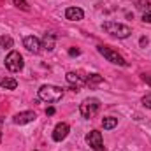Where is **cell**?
<instances>
[{
    "mask_svg": "<svg viewBox=\"0 0 151 151\" xmlns=\"http://www.w3.org/2000/svg\"><path fill=\"white\" fill-rule=\"evenodd\" d=\"M63 97V90L58 88V86H53V84H44L39 88V99L47 102V104H55V102H60Z\"/></svg>",
    "mask_w": 151,
    "mask_h": 151,
    "instance_id": "cell-1",
    "label": "cell"
},
{
    "mask_svg": "<svg viewBox=\"0 0 151 151\" xmlns=\"http://www.w3.org/2000/svg\"><path fill=\"white\" fill-rule=\"evenodd\" d=\"M104 30L107 34H111L114 37H119V39H127L132 34V28L130 27L121 25V23H116V21H106L104 23Z\"/></svg>",
    "mask_w": 151,
    "mask_h": 151,
    "instance_id": "cell-2",
    "label": "cell"
},
{
    "mask_svg": "<svg viewBox=\"0 0 151 151\" xmlns=\"http://www.w3.org/2000/svg\"><path fill=\"white\" fill-rule=\"evenodd\" d=\"M99 109H100L99 99H86V100H83V104L79 106V113H81L83 118H86V119L93 118L95 114L99 113Z\"/></svg>",
    "mask_w": 151,
    "mask_h": 151,
    "instance_id": "cell-3",
    "label": "cell"
},
{
    "mask_svg": "<svg viewBox=\"0 0 151 151\" xmlns=\"http://www.w3.org/2000/svg\"><path fill=\"white\" fill-rule=\"evenodd\" d=\"M5 67L11 70V72H19L23 69V56L18 53V51H11L7 56H5Z\"/></svg>",
    "mask_w": 151,
    "mask_h": 151,
    "instance_id": "cell-4",
    "label": "cell"
},
{
    "mask_svg": "<svg viewBox=\"0 0 151 151\" xmlns=\"http://www.w3.org/2000/svg\"><path fill=\"white\" fill-rule=\"evenodd\" d=\"M99 53L104 56V58H107L109 62H113L116 65H127V62H125V58L121 56V55H118L114 49L111 47H107V46H99Z\"/></svg>",
    "mask_w": 151,
    "mask_h": 151,
    "instance_id": "cell-5",
    "label": "cell"
},
{
    "mask_svg": "<svg viewBox=\"0 0 151 151\" xmlns=\"http://www.w3.org/2000/svg\"><path fill=\"white\" fill-rule=\"evenodd\" d=\"M86 142L91 150L95 151H106L104 148V141H102V134L99 130H91L88 135H86Z\"/></svg>",
    "mask_w": 151,
    "mask_h": 151,
    "instance_id": "cell-6",
    "label": "cell"
},
{
    "mask_svg": "<svg viewBox=\"0 0 151 151\" xmlns=\"http://www.w3.org/2000/svg\"><path fill=\"white\" fill-rule=\"evenodd\" d=\"M23 46L30 51V53H40V47H42V44H40V40L37 37H34V35H28V37L23 39Z\"/></svg>",
    "mask_w": 151,
    "mask_h": 151,
    "instance_id": "cell-7",
    "label": "cell"
},
{
    "mask_svg": "<svg viewBox=\"0 0 151 151\" xmlns=\"http://www.w3.org/2000/svg\"><path fill=\"white\" fill-rule=\"evenodd\" d=\"M69 125L67 123H58L56 127H55V130H53V139L56 141V142H60V141H63L67 135H69Z\"/></svg>",
    "mask_w": 151,
    "mask_h": 151,
    "instance_id": "cell-8",
    "label": "cell"
},
{
    "mask_svg": "<svg viewBox=\"0 0 151 151\" xmlns=\"http://www.w3.org/2000/svg\"><path fill=\"white\" fill-rule=\"evenodd\" d=\"M37 116L34 111H23V113H18L14 116V123L16 125H27V123H30V121H34Z\"/></svg>",
    "mask_w": 151,
    "mask_h": 151,
    "instance_id": "cell-9",
    "label": "cell"
},
{
    "mask_svg": "<svg viewBox=\"0 0 151 151\" xmlns=\"http://www.w3.org/2000/svg\"><path fill=\"white\" fill-rule=\"evenodd\" d=\"M65 77H67V83L74 86V91H79V88L86 84V79H83L81 76L76 74V72H67V76H65Z\"/></svg>",
    "mask_w": 151,
    "mask_h": 151,
    "instance_id": "cell-10",
    "label": "cell"
},
{
    "mask_svg": "<svg viewBox=\"0 0 151 151\" xmlns=\"http://www.w3.org/2000/svg\"><path fill=\"white\" fill-rule=\"evenodd\" d=\"M65 18H67L69 21H81V19L84 18V12H83V9H79V7H69V9L65 11Z\"/></svg>",
    "mask_w": 151,
    "mask_h": 151,
    "instance_id": "cell-11",
    "label": "cell"
},
{
    "mask_svg": "<svg viewBox=\"0 0 151 151\" xmlns=\"http://www.w3.org/2000/svg\"><path fill=\"white\" fill-rule=\"evenodd\" d=\"M55 42H56V35H55V34H44L42 47H46L47 51H53V49H55Z\"/></svg>",
    "mask_w": 151,
    "mask_h": 151,
    "instance_id": "cell-12",
    "label": "cell"
},
{
    "mask_svg": "<svg viewBox=\"0 0 151 151\" xmlns=\"http://www.w3.org/2000/svg\"><path fill=\"white\" fill-rule=\"evenodd\" d=\"M0 86L5 90H16L18 88V81L12 77H0Z\"/></svg>",
    "mask_w": 151,
    "mask_h": 151,
    "instance_id": "cell-13",
    "label": "cell"
},
{
    "mask_svg": "<svg viewBox=\"0 0 151 151\" xmlns=\"http://www.w3.org/2000/svg\"><path fill=\"white\" fill-rule=\"evenodd\" d=\"M104 81V77L100 74H90L86 77V86H90V88H93V86H97V84H100Z\"/></svg>",
    "mask_w": 151,
    "mask_h": 151,
    "instance_id": "cell-14",
    "label": "cell"
},
{
    "mask_svg": "<svg viewBox=\"0 0 151 151\" xmlns=\"http://www.w3.org/2000/svg\"><path fill=\"white\" fill-rule=\"evenodd\" d=\"M116 125H118V118L107 116V118H104V119H102V127H104L106 130H113Z\"/></svg>",
    "mask_w": 151,
    "mask_h": 151,
    "instance_id": "cell-15",
    "label": "cell"
},
{
    "mask_svg": "<svg viewBox=\"0 0 151 151\" xmlns=\"http://www.w3.org/2000/svg\"><path fill=\"white\" fill-rule=\"evenodd\" d=\"M0 44H2L4 49H9V47H12L14 42H12V39L9 37V35H2V37H0Z\"/></svg>",
    "mask_w": 151,
    "mask_h": 151,
    "instance_id": "cell-16",
    "label": "cell"
},
{
    "mask_svg": "<svg viewBox=\"0 0 151 151\" xmlns=\"http://www.w3.org/2000/svg\"><path fill=\"white\" fill-rule=\"evenodd\" d=\"M14 5L19 7V9H23V11H28V9H30V5H28L27 0H14Z\"/></svg>",
    "mask_w": 151,
    "mask_h": 151,
    "instance_id": "cell-17",
    "label": "cell"
},
{
    "mask_svg": "<svg viewBox=\"0 0 151 151\" xmlns=\"http://www.w3.org/2000/svg\"><path fill=\"white\" fill-rule=\"evenodd\" d=\"M142 106L148 107V109H151V95H146V97L142 99Z\"/></svg>",
    "mask_w": 151,
    "mask_h": 151,
    "instance_id": "cell-18",
    "label": "cell"
},
{
    "mask_svg": "<svg viewBox=\"0 0 151 151\" xmlns=\"http://www.w3.org/2000/svg\"><path fill=\"white\" fill-rule=\"evenodd\" d=\"M142 21L144 23H151V12H144L142 14Z\"/></svg>",
    "mask_w": 151,
    "mask_h": 151,
    "instance_id": "cell-19",
    "label": "cell"
},
{
    "mask_svg": "<svg viewBox=\"0 0 151 151\" xmlns=\"http://www.w3.org/2000/svg\"><path fill=\"white\" fill-rule=\"evenodd\" d=\"M79 53H81V51H79V49H74V47H70V49H69V55H70V56H77Z\"/></svg>",
    "mask_w": 151,
    "mask_h": 151,
    "instance_id": "cell-20",
    "label": "cell"
},
{
    "mask_svg": "<svg viewBox=\"0 0 151 151\" xmlns=\"http://www.w3.org/2000/svg\"><path fill=\"white\" fill-rule=\"evenodd\" d=\"M46 114H49V116L55 114V107H47V109H46Z\"/></svg>",
    "mask_w": 151,
    "mask_h": 151,
    "instance_id": "cell-21",
    "label": "cell"
},
{
    "mask_svg": "<svg viewBox=\"0 0 151 151\" xmlns=\"http://www.w3.org/2000/svg\"><path fill=\"white\" fill-rule=\"evenodd\" d=\"M141 46H148V39H146V37L141 39Z\"/></svg>",
    "mask_w": 151,
    "mask_h": 151,
    "instance_id": "cell-22",
    "label": "cell"
},
{
    "mask_svg": "<svg viewBox=\"0 0 151 151\" xmlns=\"http://www.w3.org/2000/svg\"><path fill=\"white\" fill-rule=\"evenodd\" d=\"M0 142H2V132H0Z\"/></svg>",
    "mask_w": 151,
    "mask_h": 151,
    "instance_id": "cell-23",
    "label": "cell"
}]
</instances>
